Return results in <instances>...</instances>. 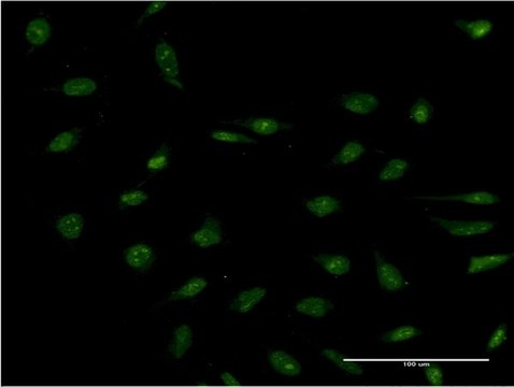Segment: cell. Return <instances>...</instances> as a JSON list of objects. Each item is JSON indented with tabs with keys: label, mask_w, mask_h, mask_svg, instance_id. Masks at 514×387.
<instances>
[{
	"label": "cell",
	"mask_w": 514,
	"mask_h": 387,
	"mask_svg": "<svg viewBox=\"0 0 514 387\" xmlns=\"http://www.w3.org/2000/svg\"><path fill=\"white\" fill-rule=\"evenodd\" d=\"M434 113V106L428 100L419 98L410 109V118L414 120L418 125H425L430 122Z\"/></svg>",
	"instance_id": "484cf974"
},
{
	"label": "cell",
	"mask_w": 514,
	"mask_h": 387,
	"mask_svg": "<svg viewBox=\"0 0 514 387\" xmlns=\"http://www.w3.org/2000/svg\"><path fill=\"white\" fill-rule=\"evenodd\" d=\"M418 199L433 201H460V203H470V205H490L500 203V198L495 194L488 191H472V193L452 195V196H419Z\"/></svg>",
	"instance_id": "9c48e42d"
},
{
	"label": "cell",
	"mask_w": 514,
	"mask_h": 387,
	"mask_svg": "<svg viewBox=\"0 0 514 387\" xmlns=\"http://www.w3.org/2000/svg\"><path fill=\"white\" fill-rule=\"evenodd\" d=\"M410 167V164L405 159H393L387 161V165L382 168V171L379 173V179L384 182L389 181H396L401 179L405 173Z\"/></svg>",
	"instance_id": "cb8c5ba5"
},
{
	"label": "cell",
	"mask_w": 514,
	"mask_h": 387,
	"mask_svg": "<svg viewBox=\"0 0 514 387\" xmlns=\"http://www.w3.org/2000/svg\"><path fill=\"white\" fill-rule=\"evenodd\" d=\"M209 282L201 276H194L187 280L183 285L178 290H173L169 296V301H179V300L192 299L201 295L208 287Z\"/></svg>",
	"instance_id": "d6986e66"
},
{
	"label": "cell",
	"mask_w": 514,
	"mask_h": 387,
	"mask_svg": "<svg viewBox=\"0 0 514 387\" xmlns=\"http://www.w3.org/2000/svg\"><path fill=\"white\" fill-rule=\"evenodd\" d=\"M170 154L171 149L169 145L162 144L161 148L146 161V169L151 173H161L169 166Z\"/></svg>",
	"instance_id": "d4e9b609"
},
{
	"label": "cell",
	"mask_w": 514,
	"mask_h": 387,
	"mask_svg": "<svg viewBox=\"0 0 514 387\" xmlns=\"http://www.w3.org/2000/svg\"><path fill=\"white\" fill-rule=\"evenodd\" d=\"M51 35H52V29L45 17H37L29 22L26 31H25L26 40L36 47L47 42L51 38Z\"/></svg>",
	"instance_id": "ac0fdd59"
},
{
	"label": "cell",
	"mask_w": 514,
	"mask_h": 387,
	"mask_svg": "<svg viewBox=\"0 0 514 387\" xmlns=\"http://www.w3.org/2000/svg\"><path fill=\"white\" fill-rule=\"evenodd\" d=\"M55 227L65 240H77L84 232L85 219L80 213H69L59 217Z\"/></svg>",
	"instance_id": "4fadbf2b"
},
{
	"label": "cell",
	"mask_w": 514,
	"mask_h": 387,
	"mask_svg": "<svg viewBox=\"0 0 514 387\" xmlns=\"http://www.w3.org/2000/svg\"><path fill=\"white\" fill-rule=\"evenodd\" d=\"M268 361L272 369L282 376L296 377L302 373V365L299 361L284 351H274L269 353Z\"/></svg>",
	"instance_id": "7c38bea8"
},
{
	"label": "cell",
	"mask_w": 514,
	"mask_h": 387,
	"mask_svg": "<svg viewBox=\"0 0 514 387\" xmlns=\"http://www.w3.org/2000/svg\"><path fill=\"white\" fill-rule=\"evenodd\" d=\"M508 339V327L506 324H501L498 326L497 329L494 331L493 335L490 338L488 345H486V351L492 352L495 351L498 347H501Z\"/></svg>",
	"instance_id": "f546056e"
},
{
	"label": "cell",
	"mask_w": 514,
	"mask_h": 387,
	"mask_svg": "<svg viewBox=\"0 0 514 387\" xmlns=\"http://www.w3.org/2000/svg\"><path fill=\"white\" fill-rule=\"evenodd\" d=\"M312 258H313L314 262L322 266L324 270H326L328 274H333V276H345V274H349L350 270H351V260L345 255L318 254Z\"/></svg>",
	"instance_id": "9a60e30c"
},
{
	"label": "cell",
	"mask_w": 514,
	"mask_h": 387,
	"mask_svg": "<svg viewBox=\"0 0 514 387\" xmlns=\"http://www.w3.org/2000/svg\"><path fill=\"white\" fill-rule=\"evenodd\" d=\"M341 106L352 113L367 116L377 110L379 100L369 93L354 92L341 97Z\"/></svg>",
	"instance_id": "52a82bcc"
},
{
	"label": "cell",
	"mask_w": 514,
	"mask_h": 387,
	"mask_svg": "<svg viewBox=\"0 0 514 387\" xmlns=\"http://www.w3.org/2000/svg\"><path fill=\"white\" fill-rule=\"evenodd\" d=\"M149 194L146 193L141 189H132V191H126L120 194L118 198V205L120 208H130V207H138L142 203L149 200Z\"/></svg>",
	"instance_id": "f1b7e54d"
},
{
	"label": "cell",
	"mask_w": 514,
	"mask_h": 387,
	"mask_svg": "<svg viewBox=\"0 0 514 387\" xmlns=\"http://www.w3.org/2000/svg\"><path fill=\"white\" fill-rule=\"evenodd\" d=\"M123 256L128 267L140 272L149 271L157 258L155 250L143 242L128 246Z\"/></svg>",
	"instance_id": "5b68a950"
},
{
	"label": "cell",
	"mask_w": 514,
	"mask_h": 387,
	"mask_svg": "<svg viewBox=\"0 0 514 387\" xmlns=\"http://www.w3.org/2000/svg\"><path fill=\"white\" fill-rule=\"evenodd\" d=\"M210 137L212 139L219 142H225V143H236V144H256L257 141L244 134H239V132H228V130H215L211 132Z\"/></svg>",
	"instance_id": "83f0119b"
},
{
	"label": "cell",
	"mask_w": 514,
	"mask_h": 387,
	"mask_svg": "<svg viewBox=\"0 0 514 387\" xmlns=\"http://www.w3.org/2000/svg\"><path fill=\"white\" fill-rule=\"evenodd\" d=\"M333 309V302L325 298L316 297V296L304 298L296 305V311L298 313L304 314L307 317H316V319L325 317L326 314Z\"/></svg>",
	"instance_id": "5bb4252c"
},
{
	"label": "cell",
	"mask_w": 514,
	"mask_h": 387,
	"mask_svg": "<svg viewBox=\"0 0 514 387\" xmlns=\"http://www.w3.org/2000/svg\"><path fill=\"white\" fill-rule=\"evenodd\" d=\"M430 220L436 222L444 230L455 237H472L485 235L495 228L497 223L490 221H458L444 220L439 217L430 216Z\"/></svg>",
	"instance_id": "6da1fadb"
},
{
	"label": "cell",
	"mask_w": 514,
	"mask_h": 387,
	"mask_svg": "<svg viewBox=\"0 0 514 387\" xmlns=\"http://www.w3.org/2000/svg\"><path fill=\"white\" fill-rule=\"evenodd\" d=\"M167 6L168 3H166V1H153V3H149L148 8H146V9L144 10L143 13H142L141 17L138 19L137 26H140V25L143 23L144 19L152 17V15H156L158 12L165 9Z\"/></svg>",
	"instance_id": "1f68e13d"
},
{
	"label": "cell",
	"mask_w": 514,
	"mask_h": 387,
	"mask_svg": "<svg viewBox=\"0 0 514 387\" xmlns=\"http://www.w3.org/2000/svg\"><path fill=\"white\" fill-rule=\"evenodd\" d=\"M97 90V83L90 78H75L67 81L63 86V92L67 96L85 97L94 94Z\"/></svg>",
	"instance_id": "7402d4cb"
},
{
	"label": "cell",
	"mask_w": 514,
	"mask_h": 387,
	"mask_svg": "<svg viewBox=\"0 0 514 387\" xmlns=\"http://www.w3.org/2000/svg\"><path fill=\"white\" fill-rule=\"evenodd\" d=\"M306 208L316 217L324 219L328 215L341 211L342 203L335 197L322 195V196L314 197L308 200L306 203Z\"/></svg>",
	"instance_id": "e0dca14e"
},
{
	"label": "cell",
	"mask_w": 514,
	"mask_h": 387,
	"mask_svg": "<svg viewBox=\"0 0 514 387\" xmlns=\"http://www.w3.org/2000/svg\"><path fill=\"white\" fill-rule=\"evenodd\" d=\"M223 239L222 222L212 215H208L203 224L191 236L192 242L201 248L219 246L222 244Z\"/></svg>",
	"instance_id": "277c9868"
},
{
	"label": "cell",
	"mask_w": 514,
	"mask_h": 387,
	"mask_svg": "<svg viewBox=\"0 0 514 387\" xmlns=\"http://www.w3.org/2000/svg\"><path fill=\"white\" fill-rule=\"evenodd\" d=\"M421 333L422 331L412 326H400L398 329H393L385 333L382 337V341L387 343L403 342V341L411 340L413 338L418 337Z\"/></svg>",
	"instance_id": "4316f807"
},
{
	"label": "cell",
	"mask_w": 514,
	"mask_h": 387,
	"mask_svg": "<svg viewBox=\"0 0 514 387\" xmlns=\"http://www.w3.org/2000/svg\"><path fill=\"white\" fill-rule=\"evenodd\" d=\"M266 294V288L260 286L243 290L229 303V309L239 314L249 313L264 299Z\"/></svg>",
	"instance_id": "8fae6325"
},
{
	"label": "cell",
	"mask_w": 514,
	"mask_h": 387,
	"mask_svg": "<svg viewBox=\"0 0 514 387\" xmlns=\"http://www.w3.org/2000/svg\"><path fill=\"white\" fill-rule=\"evenodd\" d=\"M365 152V147L361 142L349 141L343 145L337 155L334 156L332 163L335 165H349L355 163Z\"/></svg>",
	"instance_id": "603a6c76"
},
{
	"label": "cell",
	"mask_w": 514,
	"mask_h": 387,
	"mask_svg": "<svg viewBox=\"0 0 514 387\" xmlns=\"http://www.w3.org/2000/svg\"><path fill=\"white\" fill-rule=\"evenodd\" d=\"M455 26L462 33H467L472 40H481L488 37L493 31V23L488 19H476V21H464L456 19L454 21Z\"/></svg>",
	"instance_id": "ffe728a7"
},
{
	"label": "cell",
	"mask_w": 514,
	"mask_h": 387,
	"mask_svg": "<svg viewBox=\"0 0 514 387\" xmlns=\"http://www.w3.org/2000/svg\"><path fill=\"white\" fill-rule=\"evenodd\" d=\"M86 127H75L72 129L61 132L47 144L49 153H67L80 144Z\"/></svg>",
	"instance_id": "30bf717a"
},
{
	"label": "cell",
	"mask_w": 514,
	"mask_h": 387,
	"mask_svg": "<svg viewBox=\"0 0 514 387\" xmlns=\"http://www.w3.org/2000/svg\"><path fill=\"white\" fill-rule=\"evenodd\" d=\"M322 355L326 358L329 359L330 361H333L334 364L341 369V370L347 372L348 374H352V376H361L363 374L364 369L363 364L359 361H353V359L348 358V356L341 354V353L335 351V349H324L322 352Z\"/></svg>",
	"instance_id": "44dd1931"
},
{
	"label": "cell",
	"mask_w": 514,
	"mask_h": 387,
	"mask_svg": "<svg viewBox=\"0 0 514 387\" xmlns=\"http://www.w3.org/2000/svg\"><path fill=\"white\" fill-rule=\"evenodd\" d=\"M225 124L240 126L260 136H272L281 130L290 129L293 124L281 122L272 118H248L225 122Z\"/></svg>",
	"instance_id": "8992f818"
},
{
	"label": "cell",
	"mask_w": 514,
	"mask_h": 387,
	"mask_svg": "<svg viewBox=\"0 0 514 387\" xmlns=\"http://www.w3.org/2000/svg\"><path fill=\"white\" fill-rule=\"evenodd\" d=\"M155 59L166 82L182 88V84L178 80L180 68L175 49L165 40H162L156 45Z\"/></svg>",
	"instance_id": "7a4b0ae2"
},
{
	"label": "cell",
	"mask_w": 514,
	"mask_h": 387,
	"mask_svg": "<svg viewBox=\"0 0 514 387\" xmlns=\"http://www.w3.org/2000/svg\"><path fill=\"white\" fill-rule=\"evenodd\" d=\"M375 268H377V282L381 288L387 292H398L407 285L398 268L387 262L380 252L375 251Z\"/></svg>",
	"instance_id": "3957f363"
},
{
	"label": "cell",
	"mask_w": 514,
	"mask_h": 387,
	"mask_svg": "<svg viewBox=\"0 0 514 387\" xmlns=\"http://www.w3.org/2000/svg\"><path fill=\"white\" fill-rule=\"evenodd\" d=\"M425 376L427 380L435 386L444 385V372L437 366H427L424 368Z\"/></svg>",
	"instance_id": "4dcf8cb0"
},
{
	"label": "cell",
	"mask_w": 514,
	"mask_h": 387,
	"mask_svg": "<svg viewBox=\"0 0 514 387\" xmlns=\"http://www.w3.org/2000/svg\"><path fill=\"white\" fill-rule=\"evenodd\" d=\"M194 345V333L191 327L182 324L173 331L170 339L168 351L173 358L181 359Z\"/></svg>",
	"instance_id": "ba28073f"
},
{
	"label": "cell",
	"mask_w": 514,
	"mask_h": 387,
	"mask_svg": "<svg viewBox=\"0 0 514 387\" xmlns=\"http://www.w3.org/2000/svg\"><path fill=\"white\" fill-rule=\"evenodd\" d=\"M513 258L512 254H493V255L472 256L468 266V274H481L503 266Z\"/></svg>",
	"instance_id": "2e32d148"
},
{
	"label": "cell",
	"mask_w": 514,
	"mask_h": 387,
	"mask_svg": "<svg viewBox=\"0 0 514 387\" xmlns=\"http://www.w3.org/2000/svg\"><path fill=\"white\" fill-rule=\"evenodd\" d=\"M221 380L227 386H240V382L231 372H223L221 374Z\"/></svg>",
	"instance_id": "d6a6232c"
}]
</instances>
